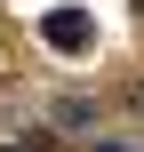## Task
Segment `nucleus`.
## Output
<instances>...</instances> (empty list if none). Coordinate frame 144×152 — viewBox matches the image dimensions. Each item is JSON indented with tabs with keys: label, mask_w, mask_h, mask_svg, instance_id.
I'll use <instances>...</instances> for the list:
<instances>
[{
	"label": "nucleus",
	"mask_w": 144,
	"mask_h": 152,
	"mask_svg": "<svg viewBox=\"0 0 144 152\" xmlns=\"http://www.w3.org/2000/svg\"><path fill=\"white\" fill-rule=\"evenodd\" d=\"M40 40H48L56 56H88V48H96V16H88V8H56V16L40 24Z\"/></svg>",
	"instance_id": "f257e3e1"
},
{
	"label": "nucleus",
	"mask_w": 144,
	"mask_h": 152,
	"mask_svg": "<svg viewBox=\"0 0 144 152\" xmlns=\"http://www.w3.org/2000/svg\"><path fill=\"white\" fill-rule=\"evenodd\" d=\"M136 16H144V0H136Z\"/></svg>",
	"instance_id": "f03ea898"
}]
</instances>
